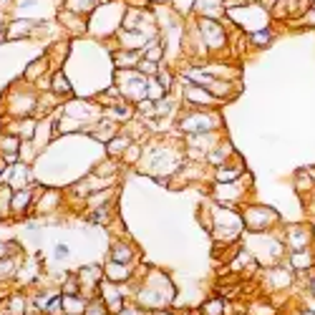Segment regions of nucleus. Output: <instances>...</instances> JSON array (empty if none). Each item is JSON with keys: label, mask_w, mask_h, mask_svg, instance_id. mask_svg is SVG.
Here are the masks:
<instances>
[{"label": "nucleus", "mask_w": 315, "mask_h": 315, "mask_svg": "<svg viewBox=\"0 0 315 315\" xmlns=\"http://www.w3.org/2000/svg\"><path fill=\"white\" fill-rule=\"evenodd\" d=\"M242 222H245L252 232L262 234V232H270L275 224H278V214H275L272 210H267V207H262V205H252V207L245 210Z\"/></svg>", "instance_id": "obj_1"}, {"label": "nucleus", "mask_w": 315, "mask_h": 315, "mask_svg": "<svg viewBox=\"0 0 315 315\" xmlns=\"http://www.w3.org/2000/svg\"><path fill=\"white\" fill-rule=\"evenodd\" d=\"M283 242H285V247L290 252L310 250L313 247V229H310V224H288Z\"/></svg>", "instance_id": "obj_2"}, {"label": "nucleus", "mask_w": 315, "mask_h": 315, "mask_svg": "<svg viewBox=\"0 0 315 315\" xmlns=\"http://www.w3.org/2000/svg\"><path fill=\"white\" fill-rule=\"evenodd\" d=\"M99 298L104 300V305L108 308V313H121L124 308H126V303H124V293L119 290V285L116 283H111V280H104L101 285H99Z\"/></svg>", "instance_id": "obj_3"}, {"label": "nucleus", "mask_w": 315, "mask_h": 315, "mask_svg": "<svg viewBox=\"0 0 315 315\" xmlns=\"http://www.w3.org/2000/svg\"><path fill=\"white\" fill-rule=\"evenodd\" d=\"M265 280L272 290H290L293 288V270L283 267V265H275L272 270H267Z\"/></svg>", "instance_id": "obj_4"}, {"label": "nucleus", "mask_w": 315, "mask_h": 315, "mask_svg": "<svg viewBox=\"0 0 315 315\" xmlns=\"http://www.w3.org/2000/svg\"><path fill=\"white\" fill-rule=\"evenodd\" d=\"M290 262H288V267L295 272V275H308L313 267H315V252H313V247L310 250H298V252H290V257H288Z\"/></svg>", "instance_id": "obj_5"}, {"label": "nucleus", "mask_w": 315, "mask_h": 315, "mask_svg": "<svg viewBox=\"0 0 315 315\" xmlns=\"http://www.w3.org/2000/svg\"><path fill=\"white\" fill-rule=\"evenodd\" d=\"M184 99L189 101V104H194V106H200V108H210V106H214V96L205 89V86H187L184 89Z\"/></svg>", "instance_id": "obj_6"}, {"label": "nucleus", "mask_w": 315, "mask_h": 315, "mask_svg": "<svg viewBox=\"0 0 315 315\" xmlns=\"http://www.w3.org/2000/svg\"><path fill=\"white\" fill-rule=\"evenodd\" d=\"M104 278L116 283V285H121L126 280H131V265H124V262H113L108 260V265L104 267Z\"/></svg>", "instance_id": "obj_7"}, {"label": "nucleus", "mask_w": 315, "mask_h": 315, "mask_svg": "<svg viewBox=\"0 0 315 315\" xmlns=\"http://www.w3.org/2000/svg\"><path fill=\"white\" fill-rule=\"evenodd\" d=\"M202 25V33H205V43L207 46H214V48H219L222 43H224V33H222V28L214 23V20H202L200 23Z\"/></svg>", "instance_id": "obj_8"}, {"label": "nucleus", "mask_w": 315, "mask_h": 315, "mask_svg": "<svg viewBox=\"0 0 315 315\" xmlns=\"http://www.w3.org/2000/svg\"><path fill=\"white\" fill-rule=\"evenodd\" d=\"M61 303H63V315H84L89 305L84 295H63Z\"/></svg>", "instance_id": "obj_9"}, {"label": "nucleus", "mask_w": 315, "mask_h": 315, "mask_svg": "<svg viewBox=\"0 0 315 315\" xmlns=\"http://www.w3.org/2000/svg\"><path fill=\"white\" fill-rule=\"evenodd\" d=\"M295 189H298L300 197L313 194L315 192V177H313V172H298L295 174Z\"/></svg>", "instance_id": "obj_10"}, {"label": "nucleus", "mask_w": 315, "mask_h": 315, "mask_svg": "<svg viewBox=\"0 0 315 315\" xmlns=\"http://www.w3.org/2000/svg\"><path fill=\"white\" fill-rule=\"evenodd\" d=\"M111 260H113V262L131 265V262H134V247L126 245V242H116V245L111 247Z\"/></svg>", "instance_id": "obj_11"}, {"label": "nucleus", "mask_w": 315, "mask_h": 315, "mask_svg": "<svg viewBox=\"0 0 315 315\" xmlns=\"http://www.w3.org/2000/svg\"><path fill=\"white\" fill-rule=\"evenodd\" d=\"M139 61H141V58H139V53H136V51H134V53H131V51H126V53H119V56L113 58V66L124 71V68H134V66H139Z\"/></svg>", "instance_id": "obj_12"}, {"label": "nucleus", "mask_w": 315, "mask_h": 315, "mask_svg": "<svg viewBox=\"0 0 315 315\" xmlns=\"http://www.w3.org/2000/svg\"><path fill=\"white\" fill-rule=\"evenodd\" d=\"M200 313H202V315H224V313H227V305H224L222 298H212V300H207V303L200 308Z\"/></svg>", "instance_id": "obj_13"}, {"label": "nucleus", "mask_w": 315, "mask_h": 315, "mask_svg": "<svg viewBox=\"0 0 315 315\" xmlns=\"http://www.w3.org/2000/svg\"><path fill=\"white\" fill-rule=\"evenodd\" d=\"M61 295H81V283H78V275L63 280V293Z\"/></svg>", "instance_id": "obj_14"}, {"label": "nucleus", "mask_w": 315, "mask_h": 315, "mask_svg": "<svg viewBox=\"0 0 315 315\" xmlns=\"http://www.w3.org/2000/svg\"><path fill=\"white\" fill-rule=\"evenodd\" d=\"M84 315H111L108 313V308L104 305V300L99 298V300H89V305H86V313Z\"/></svg>", "instance_id": "obj_15"}, {"label": "nucleus", "mask_w": 315, "mask_h": 315, "mask_svg": "<svg viewBox=\"0 0 315 315\" xmlns=\"http://www.w3.org/2000/svg\"><path fill=\"white\" fill-rule=\"evenodd\" d=\"M250 43L257 46V48L270 46V33H267V30H257V33H252V35H250Z\"/></svg>", "instance_id": "obj_16"}, {"label": "nucleus", "mask_w": 315, "mask_h": 315, "mask_svg": "<svg viewBox=\"0 0 315 315\" xmlns=\"http://www.w3.org/2000/svg\"><path fill=\"white\" fill-rule=\"evenodd\" d=\"M51 89H53V91H58V94H68V91H71V86H68V81H66V78H63L61 73L56 76V81L51 84Z\"/></svg>", "instance_id": "obj_17"}, {"label": "nucleus", "mask_w": 315, "mask_h": 315, "mask_svg": "<svg viewBox=\"0 0 315 315\" xmlns=\"http://www.w3.org/2000/svg\"><path fill=\"white\" fill-rule=\"evenodd\" d=\"M252 308H257V310H260V315H278V310H275L270 303H265V300H262V303H255Z\"/></svg>", "instance_id": "obj_18"}, {"label": "nucleus", "mask_w": 315, "mask_h": 315, "mask_svg": "<svg viewBox=\"0 0 315 315\" xmlns=\"http://www.w3.org/2000/svg\"><path fill=\"white\" fill-rule=\"evenodd\" d=\"M139 68H141L144 73H156V63H154V61H146V58L139 61Z\"/></svg>", "instance_id": "obj_19"}, {"label": "nucleus", "mask_w": 315, "mask_h": 315, "mask_svg": "<svg viewBox=\"0 0 315 315\" xmlns=\"http://www.w3.org/2000/svg\"><path fill=\"white\" fill-rule=\"evenodd\" d=\"M305 288H308V293L315 298V275H313V270L308 272V278H305Z\"/></svg>", "instance_id": "obj_20"}, {"label": "nucleus", "mask_w": 315, "mask_h": 315, "mask_svg": "<svg viewBox=\"0 0 315 315\" xmlns=\"http://www.w3.org/2000/svg\"><path fill=\"white\" fill-rule=\"evenodd\" d=\"M141 310H144V308H139V305H136V308L126 305V308H124L121 313H116V315H141Z\"/></svg>", "instance_id": "obj_21"}, {"label": "nucleus", "mask_w": 315, "mask_h": 315, "mask_svg": "<svg viewBox=\"0 0 315 315\" xmlns=\"http://www.w3.org/2000/svg\"><path fill=\"white\" fill-rule=\"evenodd\" d=\"M28 205V192H20L18 194V202H15V210H23Z\"/></svg>", "instance_id": "obj_22"}, {"label": "nucleus", "mask_w": 315, "mask_h": 315, "mask_svg": "<svg viewBox=\"0 0 315 315\" xmlns=\"http://www.w3.org/2000/svg\"><path fill=\"white\" fill-rule=\"evenodd\" d=\"M149 315H174V313H172L169 308H159V310H151Z\"/></svg>", "instance_id": "obj_23"}, {"label": "nucleus", "mask_w": 315, "mask_h": 315, "mask_svg": "<svg viewBox=\"0 0 315 315\" xmlns=\"http://www.w3.org/2000/svg\"><path fill=\"white\" fill-rule=\"evenodd\" d=\"M66 255H68V247L66 245H58L56 247V257H66Z\"/></svg>", "instance_id": "obj_24"}, {"label": "nucleus", "mask_w": 315, "mask_h": 315, "mask_svg": "<svg viewBox=\"0 0 315 315\" xmlns=\"http://www.w3.org/2000/svg\"><path fill=\"white\" fill-rule=\"evenodd\" d=\"M295 315H315V310H308V308H300Z\"/></svg>", "instance_id": "obj_25"}, {"label": "nucleus", "mask_w": 315, "mask_h": 315, "mask_svg": "<svg viewBox=\"0 0 315 315\" xmlns=\"http://www.w3.org/2000/svg\"><path fill=\"white\" fill-rule=\"evenodd\" d=\"M187 315H202V313H200V310H189Z\"/></svg>", "instance_id": "obj_26"}, {"label": "nucleus", "mask_w": 315, "mask_h": 315, "mask_svg": "<svg viewBox=\"0 0 315 315\" xmlns=\"http://www.w3.org/2000/svg\"><path fill=\"white\" fill-rule=\"evenodd\" d=\"M0 30H3V25H0Z\"/></svg>", "instance_id": "obj_27"}]
</instances>
